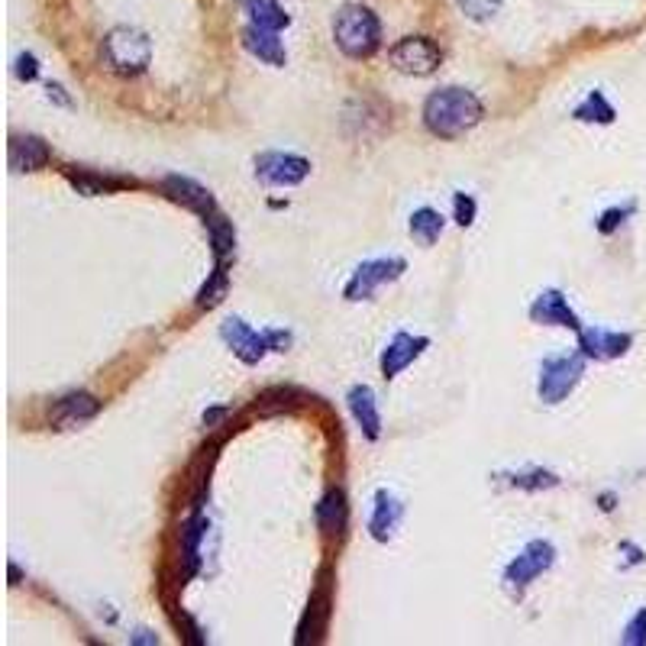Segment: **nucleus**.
Instances as JSON below:
<instances>
[{
    "label": "nucleus",
    "mask_w": 646,
    "mask_h": 646,
    "mask_svg": "<svg viewBox=\"0 0 646 646\" xmlns=\"http://www.w3.org/2000/svg\"><path fill=\"white\" fill-rule=\"evenodd\" d=\"M420 117H424V126L430 136L459 139L485 120V104L479 101V94H472L469 88L449 84V88H440L427 97Z\"/></svg>",
    "instance_id": "1"
},
{
    "label": "nucleus",
    "mask_w": 646,
    "mask_h": 646,
    "mask_svg": "<svg viewBox=\"0 0 646 646\" xmlns=\"http://www.w3.org/2000/svg\"><path fill=\"white\" fill-rule=\"evenodd\" d=\"M333 42L346 59H372L382 46V23L362 4H343L333 17Z\"/></svg>",
    "instance_id": "2"
},
{
    "label": "nucleus",
    "mask_w": 646,
    "mask_h": 646,
    "mask_svg": "<svg viewBox=\"0 0 646 646\" xmlns=\"http://www.w3.org/2000/svg\"><path fill=\"white\" fill-rule=\"evenodd\" d=\"M220 340L230 346V353L243 365H259L269 353H288L294 336L275 327L256 330L243 317H227L220 323Z\"/></svg>",
    "instance_id": "3"
},
{
    "label": "nucleus",
    "mask_w": 646,
    "mask_h": 646,
    "mask_svg": "<svg viewBox=\"0 0 646 646\" xmlns=\"http://www.w3.org/2000/svg\"><path fill=\"white\" fill-rule=\"evenodd\" d=\"M101 62L107 72H114L120 78H136L152 62V42L136 26H114L101 39Z\"/></svg>",
    "instance_id": "4"
},
{
    "label": "nucleus",
    "mask_w": 646,
    "mask_h": 646,
    "mask_svg": "<svg viewBox=\"0 0 646 646\" xmlns=\"http://www.w3.org/2000/svg\"><path fill=\"white\" fill-rule=\"evenodd\" d=\"M588 359L582 353H566V356H546L540 362V375H537V398L546 407L563 404L575 388H579L582 375H585Z\"/></svg>",
    "instance_id": "5"
},
{
    "label": "nucleus",
    "mask_w": 646,
    "mask_h": 646,
    "mask_svg": "<svg viewBox=\"0 0 646 646\" xmlns=\"http://www.w3.org/2000/svg\"><path fill=\"white\" fill-rule=\"evenodd\" d=\"M553 566H556V546L550 540H530L524 550L504 566L501 582L514 598H521L527 588L537 582L543 572H550Z\"/></svg>",
    "instance_id": "6"
},
{
    "label": "nucleus",
    "mask_w": 646,
    "mask_h": 646,
    "mask_svg": "<svg viewBox=\"0 0 646 646\" xmlns=\"http://www.w3.org/2000/svg\"><path fill=\"white\" fill-rule=\"evenodd\" d=\"M407 272V259L404 256H378V259H365L359 262L353 275H349V282L343 288V298L346 301H369L375 298V291L382 285H391L398 282V278Z\"/></svg>",
    "instance_id": "7"
},
{
    "label": "nucleus",
    "mask_w": 646,
    "mask_h": 646,
    "mask_svg": "<svg viewBox=\"0 0 646 646\" xmlns=\"http://www.w3.org/2000/svg\"><path fill=\"white\" fill-rule=\"evenodd\" d=\"M388 62L395 72L411 78H427L440 68L443 52L430 36H404L401 42L388 49Z\"/></svg>",
    "instance_id": "8"
},
{
    "label": "nucleus",
    "mask_w": 646,
    "mask_h": 646,
    "mask_svg": "<svg viewBox=\"0 0 646 646\" xmlns=\"http://www.w3.org/2000/svg\"><path fill=\"white\" fill-rule=\"evenodd\" d=\"M256 178L269 188H298L301 181L311 175V159L298 156V152H259L256 156Z\"/></svg>",
    "instance_id": "9"
},
{
    "label": "nucleus",
    "mask_w": 646,
    "mask_h": 646,
    "mask_svg": "<svg viewBox=\"0 0 646 646\" xmlns=\"http://www.w3.org/2000/svg\"><path fill=\"white\" fill-rule=\"evenodd\" d=\"M330 614H333V582H330V566H323L317 575V588L311 592V601H307V611L301 617L298 627V643H320L323 634L330 627Z\"/></svg>",
    "instance_id": "10"
},
{
    "label": "nucleus",
    "mask_w": 646,
    "mask_h": 646,
    "mask_svg": "<svg viewBox=\"0 0 646 646\" xmlns=\"http://www.w3.org/2000/svg\"><path fill=\"white\" fill-rule=\"evenodd\" d=\"M527 317H530V323H537V327H566L572 333H579L585 327L579 314L572 311L569 298L559 288H543L537 298L530 301Z\"/></svg>",
    "instance_id": "11"
},
{
    "label": "nucleus",
    "mask_w": 646,
    "mask_h": 646,
    "mask_svg": "<svg viewBox=\"0 0 646 646\" xmlns=\"http://www.w3.org/2000/svg\"><path fill=\"white\" fill-rule=\"evenodd\" d=\"M575 336H579V353L588 362H614L627 356L630 346H634V333L608 327H582Z\"/></svg>",
    "instance_id": "12"
},
{
    "label": "nucleus",
    "mask_w": 646,
    "mask_h": 646,
    "mask_svg": "<svg viewBox=\"0 0 646 646\" xmlns=\"http://www.w3.org/2000/svg\"><path fill=\"white\" fill-rule=\"evenodd\" d=\"M430 349V336H411V333H395L391 336V343L382 349V356H378V369H382V378L391 382V378H398L407 365H414L420 356H424Z\"/></svg>",
    "instance_id": "13"
},
{
    "label": "nucleus",
    "mask_w": 646,
    "mask_h": 646,
    "mask_svg": "<svg viewBox=\"0 0 646 646\" xmlns=\"http://www.w3.org/2000/svg\"><path fill=\"white\" fill-rule=\"evenodd\" d=\"M159 188L165 198H172L175 204L181 207H188L191 214H198L201 220H207L210 214H217V201H214V194H210L204 185H198L194 178H185V175H165L159 181Z\"/></svg>",
    "instance_id": "14"
},
{
    "label": "nucleus",
    "mask_w": 646,
    "mask_h": 646,
    "mask_svg": "<svg viewBox=\"0 0 646 646\" xmlns=\"http://www.w3.org/2000/svg\"><path fill=\"white\" fill-rule=\"evenodd\" d=\"M97 414H101V401L88 395V391H72V395H65L52 404L49 424L55 430H75L81 424H88V420H94Z\"/></svg>",
    "instance_id": "15"
},
{
    "label": "nucleus",
    "mask_w": 646,
    "mask_h": 646,
    "mask_svg": "<svg viewBox=\"0 0 646 646\" xmlns=\"http://www.w3.org/2000/svg\"><path fill=\"white\" fill-rule=\"evenodd\" d=\"M404 521V504L395 491L378 488L375 491V504H372V517H369V537L375 543H388L395 540V533Z\"/></svg>",
    "instance_id": "16"
},
{
    "label": "nucleus",
    "mask_w": 646,
    "mask_h": 646,
    "mask_svg": "<svg viewBox=\"0 0 646 646\" xmlns=\"http://www.w3.org/2000/svg\"><path fill=\"white\" fill-rule=\"evenodd\" d=\"M314 521L323 540H343L346 537V527H349V504L343 488H330L327 495L317 501L314 508Z\"/></svg>",
    "instance_id": "17"
},
{
    "label": "nucleus",
    "mask_w": 646,
    "mask_h": 646,
    "mask_svg": "<svg viewBox=\"0 0 646 646\" xmlns=\"http://www.w3.org/2000/svg\"><path fill=\"white\" fill-rule=\"evenodd\" d=\"M346 407H349V414H353L356 427L362 430L365 440L375 443L378 437H382V411H378V398H375V391L369 385H353V388H349Z\"/></svg>",
    "instance_id": "18"
},
{
    "label": "nucleus",
    "mask_w": 646,
    "mask_h": 646,
    "mask_svg": "<svg viewBox=\"0 0 646 646\" xmlns=\"http://www.w3.org/2000/svg\"><path fill=\"white\" fill-rule=\"evenodd\" d=\"M207 530H210V521L201 511H194L188 521L181 524V563H185V569H181V585L201 569V543L207 537Z\"/></svg>",
    "instance_id": "19"
},
{
    "label": "nucleus",
    "mask_w": 646,
    "mask_h": 646,
    "mask_svg": "<svg viewBox=\"0 0 646 646\" xmlns=\"http://www.w3.org/2000/svg\"><path fill=\"white\" fill-rule=\"evenodd\" d=\"M243 49L252 55V59H259L272 68H282L288 62V52L282 46V39H278L275 30H262V26H246L243 30Z\"/></svg>",
    "instance_id": "20"
},
{
    "label": "nucleus",
    "mask_w": 646,
    "mask_h": 646,
    "mask_svg": "<svg viewBox=\"0 0 646 646\" xmlns=\"http://www.w3.org/2000/svg\"><path fill=\"white\" fill-rule=\"evenodd\" d=\"M52 162V149L39 136H13L10 139V168L13 172H39Z\"/></svg>",
    "instance_id": "21"
},
{
    "label": "nucleus",
    "mask_w": 646,
    "mask_h": 646,
    "mask_svg": "<svg viewBox=\"0 0 646 646\" xmlns=\"http://www.w3.org/2000/svg\"><path fill=\"white\" fill-rule=\"evenodd\" d=\"M65 178L72 181V188L84 198H97V194H114L126 185H136L130 178H110L101 172H91V168H78V165H68L65 168Z\"/></svg>",
    "instance_id": "22"
},
{
    "label": "nucleus",
    "mask_w": 646,
    "mask_h": 646,
    "mask_svg": "<svg viewBox=\"0 0 646 646\" xmlns=\"http://www.w3.org/2000/svg\"><path fill=\"white\" fill-rule=\"evenodd\" d=\"M443 227H446V217L440 214V210H433V207H417L411 220H407V233H411V240L417 246H424L430 249L433 243L443 236Z\"/></svg>",
    "instance_id": "23"
},
{
    "label": "nucleus",
    "mask_w": 646,
    "mask_h": 646,
    "mask_svg": "<svg viewBox=\"0 0 646 646\" xmlns=\"http://www.w3.org/2000/svg\"><path fill=\"white\" fill-rule=\"evenodd\" d=\"M207 236H210V249H214V259L217 262H233V252H236V227L233 220H227L223 210L210 214L204 220Z\"/></svg>",
    "instance_id": "24"
},
{
    "label": "nucleus",
    "mask_w": 646,
    "mask_h": 646,
    "mask_svg": "<svg viewBox=\"0 0 646 646\" xmlns=\"http://www.w3.org/2000/svg\"><path fill=\"white\" fill-rule=\"evenodd\" d=\"M572 120H579V123H598V126H611L617 120V107L608 101V94L595 88V91H588L582 97V104H575L572 110Z\"/></svg>",
    "instance_id": "25"
},
{
    "label": "nucleus",
    "mask_w": 646,
    "mask_h": 646,
    "mask_svg": "<svg viewBox=\"0 0 646 646\" xmlns=\"http://www.w3.org/2000/svg\"><path fill=\"white\" fill-rule=\"evenodd\" d=\"M230 265L233 262H217L214 259V269H210L207 282L201 285L198 298H194V307H198V311H214V307L223 298H227V291H230Z\"/></svg>",
    "instance_id": "26"
},
{
    "label": "nucleus",
    "mask_w": 646,
    "mask_h": 646,
    "mask_svg": "<svg viewBox=\"0 0 646 646\" xmlns=\"http://www.w3.org/2000/svg\"><path fill=\"white\" fill-rule=\"evenodd\" d=\"M498 482H508L511 488H521V491H546V488H556L559 475L543 469V466H530V469H521V472H498L495 475Z\"/></svg>",
    "instance_id": "27"
},
{
    "label": "nucleus",
    "mask_w": 646,
    "mask_h": 646,
    "mask_svg": "<svg viewBox=\"0 0 646 646\" xmlns=\"http://www.w3.org/2000/svg\"><path fill=\"white\" fill-rule=\"evenodd\" d=\"M243 7L249 13L252 26H262V30H275L282 33L291 26V17L275 4V0H243Z\"/></svg>",
    "instance_id": "28"
},
{
    "label": "nucleus",
    "mask_w": 646,
    "mask_h": 646,
    "mask_svg": "<svg viewBox=\"0 0 646 646\" xmlns=\"http://www.w3.org/2000/svg\"><path fill=\"white\" fill-rule=\"evenodd\" d=\"M637 214V201H627V204H617V207H608L605 214H601L598 220H595V230L601 233V236H611V233H617L624 227V223Z\"/></svg>",
    "instance_id": "29"
},
{
    "label": "nucleus",
    "mask_w": 646,
    "mask_h": 646,
    "mask_svg": "<svg viewBox=\"0 0 646 646\" xmlns=\"http://www.w3.org/2000/svg\"><path fill=\"white\" fill-rule=\"evenodd\" d=\"M475 217H479V201L466 191H453V220L466 230L475 223Z\"/></svg>",
    "instance_id": "30"
},
{
    "label": "nucleus",
    "mask_w": 646,
    "mask_h": 646,
    "mask_svg": "<svg viewBox=\"0 0 646 646\" xmlns=\"http://www.w3.org/2000/svg\"><path fill=\"white\" fill-rule=\"evenodd\" d=\"M621 643H627V646H646V608H637V614L627 621L624 634H621Z\"/></svg>",
    "instance_id": "31"
},
{
    "label": "nucleus",
    "mask_w": 646,
    "mask_h": 646,
    "mask_svg": "<svg viewBox=\"0 0 646 646\" xmlns=\"http://www.w3.org/2000/svg\"><path fill=\"white\" fill-rule=\"evenodd\" d=\"M13 75H17V81H23V84L39 81V62H36V55H33V52H20L17 62H13Z\"/></svg>",
    "instance_id": "32"
},
{
    "label": "nucleus",
    "mask_w": 646,
    "mask_h": 646,
    "mask_svg": "<svg viewBox=\"0 0 646 646\" xmlns=\"http://www.w3.org/2000/svg\"><path fill=\"white\" fill-rule=\"evenodd\" d=\"M462 7H466L469 17L485 20V17H491V13L498 10V0H462Z\"/></svg>",
    "instance_id": "33"
},
{
    "label": "nucleus",
    "mask_w": 646,
    "mask_h": 646,
    "mask_svg": "<svg viewBox=\"0 0 646 646\" xmlns=\"http://www.w3.org/2000/svg\"><path fill=\"white\" fill-rule=\"evenodd\" d=\"M621 553L627 556V559H624V569H634V566L646 563V553L640 550L637 543H630V540H624V543H621Z\"/></svg>",
    "instance_id": "34"
},
{
    "label": "nucleus",
    "mask_w": 646,
    "mask_h": 646,
    "mask_svg": "<svg viewBox=\"0 0 646 646\" xmlns=\"http://www.w3.org/2000/svg\"><path fill=\"white\" fill-rule=\"evenodd\" d=\"M46 91H49V101L62 104V107H72V97H65V88H62V84L49 81V84H46Z\"/></svg>",
    "instance_id": "35"
},
{
    "label": "nucleus",
    "mask_w": 646,
    "mask_h": 646,
    "mask_svg": "<svg viewBox=\"0 0 646 646\" xmlns=\"http://www.w3.org/2000/svg\"><path fill=\"white\" fill-rule=\"evenodd\" d=\"M223 414H230V407H210V411H204V424H207V427H214Z\"/></svg>",
    "instance_id": "36"
},
{
    "label": "nucleus",
    "mask_w": 646,
    "mask_h": 646,
    "mask_svg": "<svg viewBox=\"0 0 646 646\" xmlns=\"http://www.w3.org/2000/svg\"><path fill=\"white\" fill-rule=\"evenodd\" d=\"M130 643H159V637L152 630H136V634H130Z\"/></svg>",
    "instance_id": "37"
},
{
    "label": "nucleus",
    "mask_w": 646,
    "mask_h": 646,
    "mask_svg": "<svg viewBox=\"0 0 646 646\" xmlns=\"http://www.w3.org/2000/svg\"><path fill=\"white\" fill-rule=\"evenodd\" d=\"M601 508H605V511H614V495H601Z\"/></svg>",
    "instance_id": "38"
}]
</instances>
